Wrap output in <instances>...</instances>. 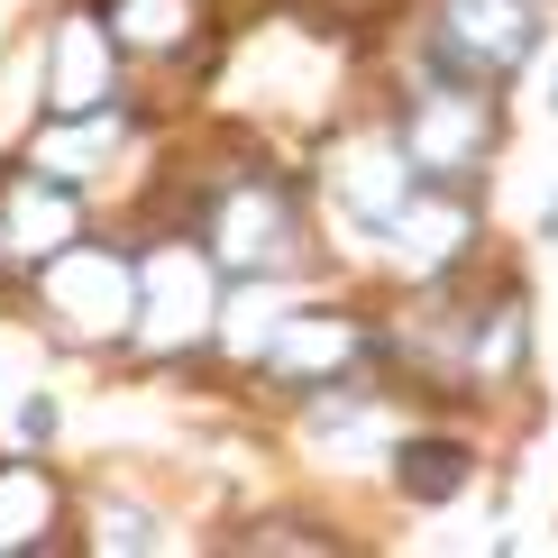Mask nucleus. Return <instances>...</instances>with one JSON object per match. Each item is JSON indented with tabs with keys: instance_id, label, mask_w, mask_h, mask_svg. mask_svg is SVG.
I'll return each instance as SVG.
<instances>
[{
	"instance_id": "1",
	"label": "nucleus",
	"mask_w": 558,
	"mask_h": 558,
	"mask_svg": "<svg viewBox=\"0 0 558 558\" xmlns=\"http://www.w3.org/2000/svg\"><path fill=\"white\" fill-rule=\"evenodd\" d=\"M37 312L56 339L74 348H110L137 330V247H92L64 239L56 257H37Z\"/></svg>"
},
{
	"instance_id": "2",
	"label": "nucleus",
	"mask_w": 558,
	"mask_h": 558,
	"mask_svg": "<svg viewBox=\"0 0 558 558\" xmlns=\"http://www.w3.org/2000/svg\"><path fill=\"white\" fill-rule=\"evenodd\" d=\"M385 129H393V147H403V166L422 183H468L485 156H495V92L476 74H449V64H439V83L403 92Z\"/></svg>"
},
{
	"instance_id": "3",
	"label": "nucleus",
	"mask_w": 558,
	"mask_h": 558,
	"mask_svg": "<svg viewBox=\"0 0 558 558\" xmlns=\"http://www.w3.org/2000/svg\"><path fill=\"white\" fill-rule=\"evenodd\" d=\"M202 247H211L220 275H284L302 257V193L284 174H239L220 193V211L202 220Z\"/></svg>"
},
{
	"instance_id": "4",
	"label": "nucleus",
	"mask_w": 558,
	"mask_h": 558,
	"mask_svg": "<svg viewBox=\"0 0 558 558\" xmlns=\"http://www.w3.org/2000/svg\"><path fill=\"white\" fill-rule=\"evenodd\" d=\"M120 101V37L101 10H64L46 28V110L74 120V110H110Z\"/></svg>"
},
{
	"instance_id": "5",
	"label": "nucleus",
	"mask_w": 558,
	"mask_h": 558,
	"mask_svg": "<svg viewBox=\"0 0 558 558\" xmlns=\"http://www.w3.org/2000/svg\"><path fill=\"white\" fill-rule=\"evenodd\" d=\"M0 239H10V257L19 266H37V257H56L64 239H83V211H74V183H56V174H10V193H0Z\"/></svg>"
},
{
	"instance_id": "6",
	"label": "nucleus",
	"mask_w": 558,
	"mask_h": 558,
	"mask_svg": "<svg viewBox=\"0 0 558 558\" xmlns=\"http://www.w3.org/2000/svg\"><path fill=\"white\" fill-rule=\"evenodd\" d=\"M110 37H120V56H174L183 37H193V0H110Z\"/></svg>"
},
{
	"instance_id": "7",
	"label": "nucleus",
	"mask_w": 558,
	"mask_h": 558,
	"mask_svg": "<svg viewBox=\"0 0 558 558\" xmlns=\"http://www.w3.org/2000/svg\"><path fill=\"white\" fill-rule=\"evenodd\" d=\"M56 531V476L46 468H0V549H37Z\"/></svg>"
},
{
	"instance_id": "8",
	"label": "nucleus",
	"mask_w": 558,
	"mask_h": 558,
	"mask_svg": "<svg viewBox=\"0 0 558 558\" xmlns=\"http://www.w3.org/2000/svg\"><path fill=\"white\" fill-rule=\"evenodd\" d=\"M393 458H403V468H393V485H403V504H449L458 485L476 476V458L458 449V439H403Z\"/></svg>"
}]
</instances>
